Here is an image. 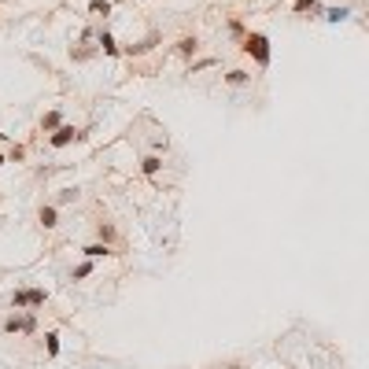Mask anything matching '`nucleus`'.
<instances>
[{"instance_id":"10","label":"nucleus","mask_w":369,"mask_h":369,"mask_svg":"<svg viewBox=\"0 0 369 369\" xmlns=\"http://www.w3.org/2000/svg\"><path fill=\"white\" fill-rule=\"evenodd\" d=\"M41 225H44V229L56 225V207H41Z\"/></svg>"},{"instance_id":"5","label":"nucleus","mask_w":369,"mask_h":369,"mask_svg":"<svg viewBox=\"0 0 369 369\" xmlns=\"http://www.w3.org/2000/svg\"><path fill=\"white\" fill-rule=\"evenodd\" d=\"M159 166H163V163H159V159H155V155H148V159H144V163H141V170H144V174H148V177H155V174H159Z\"/></svg>"},{"instance_id":"13","label":"nucleus","mask_w":369,"mask_h":369,"mask_svg":"<svg viewBox=\"0 0 369 369\" xmlns=\"http://www.w3.org/2000/svg\"><path fill=\"white\" fill-rule=\"evenodd\" d=\"M92 11H96V15H107V11H111V4H107V0H92V4H89Z\"/></svg>"},{"instance_id":"18","label":"nucleus","mask_w":369,"mask_h":369,"mask_svg":"<svg viewBox=\"0 0 369 369\" xmlns=\"http://www.w3.org/2000/svg\"><path fill=\"white\" fill-rule=\"evenodd\" d=\"M203 67H214V59H199V63H192V70H189V74H196V70H203Z\"/></svg>"},{"instance_id":"3","label":"nucleus","mask_w":369,"mask_h":369,"mask_svg":"<svg viewBox=\"0 0 369 369\" xmlns=\"http://www.w3.org/2000/svg\"><path fill=\"white\" fill-rule=\"evenodd\" d=\"M4 332H34V314H11L4 321Z\"/></svg>"},{"instance_id":"11","label":"nucleus","mask_w":369,"mask_h":369,"mask_svg":"<svg viewBox=\"0 0 369 369\" xmlns=\"http://www.w3.org/2000/svg\"><path fill=\"white\" fill-rule=\"evenodd\" d=\"M151 44H155V37H148V41H141V44H129L126 52H129V56H141V52H148V48H151Z\"/></svg>"},{"instance_id":"12","label":"nucleus","mask_w":369,"mask_h":369,"mask_svg":"<svg viewBox=\"0 0 369 369\" xmlns=\"http://www.w3.org/2000/svg\"><path fill=\"white\" fill-rule=\"evenodd\" d=\"M325 19H329V22H344V19H347V8H332Z\"/></svg>"},{"instance_id":"6","label":"nucleus","mask_w":369,"mask_h":369,"mask_svg":"<svg viewBox=\"0 0 369 369\" xmlns=\"http://www.w3.org/2000/svg\"><path fill=\"white\" fill-rule=\"evenodd\" d=\"M225 82H229V85H248V70H229Z\"/></svg>"},{"instance_id":"4","label":"nucleus","mask_w":369,"mask_h":369,"mask_svg":"<svg viewBox=\"0 0 369 369\" xmlns=\"http://www.w3.org/2000/svg\"><path fill=\"white\" fill-rule=\"evenodd\" d=\"M74 137H82L78 129H74V126H59V129L52 133V148H67V144L74 141Z\"/></svg>"},{"instance_id":"2","label":"nucleus","mask_w":369,"mask_h":369,"mask_svg":"<svg viewBox=\"0 0 369 369\" xmlns=\"http://www.w3.org/2000/svg\"><path fill=\"white\" fill-rule=\"evenodd\" d=\"M44 299H48V296H44L41 288H26V292H15V296H11V306H19V310H22V306H44Z\"/></svg>"},{"instance_id":"16","label":"nucleus","mask_w":369,"mask_h":369,"mask_svg":"<svg viewBox=\"0 0 369 369\" xmlns=\"http://www.w3.org/2000/svg\"><path fill=\"white\" fill-rule=\"evenodd\" d=\"M89 273H92V262H82L78 270H74V277H78V281H82V277H89Z\"/></svg>"},{"instance_id":"9","label":"nucleus","mask_w":369,"mask_h":369,"mask_svg":"<svg viewBox=\"0 0 369 369\" xmlns=\"http://www.w3.org/2000/svg\"><path fill=\"white\" fill-rule=\"evenodd\" d=\"M100 44H103V52H107V56H118V44H115V37H111V34H100Z\"/></svg>"},{"instance_id":"1","label":"nucleus","mask_w":369,"mask_h":369,"mask_svg":"<svg viewBox=\"0 0 369 369\" xmlns=\"http://www.w3.org/2000/svg\"><path fill=\"white\" fill-rule=\"evenodd\" d=\"M244 52L255 56V63H258V67H266V63H270V41H266L262 34H248V41H244Z\"/></svg>"},{"instance_id":"8","label":"nucleus","mask_w":369,"mask_h":369,"mask_svg":"<svg viewBox=\"0 0 369 369\" xmlns=\"http://www.w3.org/2000/svg\"><path fill=\"white\" fill-rule=\"evenodd\" d=\"M85 255H89V258H100V255H111V248H107V244H89Z\"/></svg>"},{"instance_id":"17","label":"nucleus","mask_w":369,"mask_h":369,"mask_svg":"<svg viewBox=\"0 0 369 369\" xmlns=\"http://www.w3.org/2000/svg\"><path fill=\"white\" fill-rule=\"evenodd\" d=\"M310 8H318V0H296V11H310Z\"/></svg>"},{"instance_id":"14","label":"nucleus","mask_w":369,"mask_h":369,"mask_svg":"<svg viewBox=\"0 0 369 369\" xmlns=\"http://www.w3.org/2000/svg\"><path fill=\"white\" fill-rule=\"evenodd\" d=\"M59 126V111H48L44 115V129H56Z\"/></svg>"},{"instance_id":"19","label":"nucleus","mask_w":369,"mask_h":369,"mask_svg":"<svg viewBox=\"0 0 369 369\" xmlns=\"http://www.w3.org/2000/svg\"><path fill=\"white\" fill-rule=\"evenodd\" d=\"M0 163H4V155H0Z\"/></svg>"},{"instance_id":"7","label":"nucleus","mask_w":369,"mask_h":369,"mask_svg":"<svg viewBox=\"0 0 369 369\" xmlns=\"http://www.w3.org/2000/svg\"><path fill=\"white\" fill-rule=\"evenodd\" d=\"M177 48H181V56H196V48H199V41H196V37H184V41L177 44Z\"/></svg>"},{"instance_id":"15","label":"nucleus","mask_w":369,"mask_h":369,"mask_svg":"<svg viewBox=\"0 0 369 369\" xmlns=\"http://www.w3.org/2000/svg\"><path fill=\"white\" fill-rule=\"evenodd\" d=\"M44 340H48V355H59V336H56V332H48Z\"/></svg>"}]
</instances>
